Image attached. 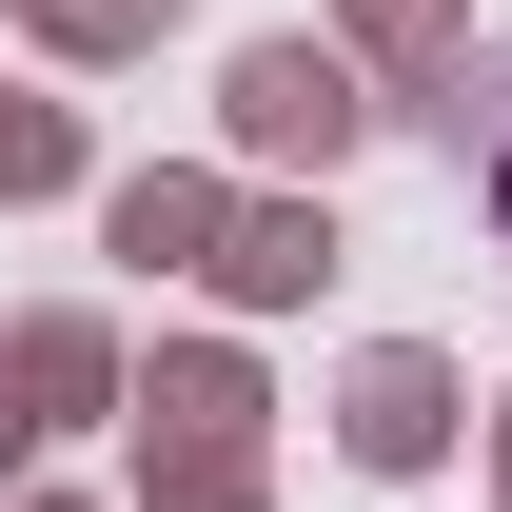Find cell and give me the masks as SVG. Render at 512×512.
<instances>
[{
    "instance_id": "cell-1",
    "label": "cell",
    "mask_w": 512,
    "mask_h": 512,
    "mask_svg": "<svg viewBox=\"0 0 512 512\" xmlns=\"http://www.w3.org/2000/svg\"><path fill=\"white\" fill-rule=\"evenodd\" d=\"M375 138V79L335 60V40H237L217 60V178L256 197H335V158Z\"/></svg>"
},
{
    "instance_id": "cell-2",
    "label": "cell",
    "mask_w": 512,
    "mask_h": 512,
    "mask_svg": "<svg viewBox=\"0 0 512 512\" xmlns=\"http://www.w3.org/2000/svg\"><path fill=\"white\" fill-rule=\"evenodd\" d=\"M453 434H473V375H453L434 335H355V375H335V453L355 473H453Z\"/></svg>"
},
{
    "instance_id": "cell-3",
    "label": "cell",
    "mask_w": 512,
    "mask_h": 512,
    "mask_svg": "<svg viewBox=\"0 0 512 512\" xmlns=\"http://www.w3.org/2000/svg\"><path fill=\"white\" fill-rule=\"evenodd\" d=\"M316 40L375 79V119H414V138H434V99H453V79L493 60V40H473V0H335Z\"/></svg>"
},
{
    "instance_id": "cell-4",
    "label": "cell",
    "mask_w": 512,
    "mask_h": 512,
    "mask_svg": "<svg viewBox=\"0 0 512 512\" xmlns=\"http://www.w3.org/2000/svg\"><path fill=\"white\" fill-rule=\"evenodd\" d=\"M217 237H237L217 158H119L99 178V256H138V276H217Z\"/></svg>"
},
{
    "instance_id": "cell-5",
    "label": "cell",
    "mask_w": 512,
    "mask_h": 512,
    "mask_svg": "<svg viewBox=\"0 0 512 512\" xmlns=\"http://www.w3.org/2000/svg\"><path fill=\"white\" fill-rule=\"evenodd\" d=\"M335 256H355V237H335V197H256V178H237V237H217V316H316V296H335Z\"/></svg>"
},
{
    "instance_id": "cell-6",
    "label": "cell",
    "mask_w": 512,
    "mask_h": 512,
    "mask_svg": "<svg viewBox=\"0 0 512 512\" xmlns=\"http://www.w3.org/2000/svg\"><path fill=\"white\" fill-rule=\"evenodd\" d=\"M119 414H138V434H158V453H217V434H276V375H256L237 335H158Z\"/></svg>"
},
{
    "instance_id": "cell-7",
    "label": "cell",
    "mask_w": 512,
    "mask_h": 512,
    "mask_svg": "<svg viewBox=\"0 0 512 512\" xmlns=\"http://www.w3.org/2000/svg\"><path fill=\"white\" fill-rule=\"evenodd\" d=\"M0 375H20V414H40V453H60L79 414H119V394H138V335L60 296V316H0Z\"/></svg>"
},
{
    "instance_id": "cell-8",
    "label": "cell",
    "mask_w": 512,
    "mask_h": 512,
    "mask_svg": "<svg viewBox=\"0 0 512 512\" xmlns=\"http://www.w3.org/2000/svg\"><path fill=\"white\" fill-rule=\"evenodd\" d=\"M20 20V60H60V79H119V60H158L197 0H0Z\"/></svg>"
},
{
    "instance_id": "cell-9",
    "label": "cell",
    "mask_w": 512,
    "mask_h": 512,
    "mask_svg": "<svg viewBox=\"0 0 512 512\" xmlns=\"http://www.w3.org/2000/svg\"><path fill=\"white\" fill-rule=\"evenodd\" d=\"M40 197H99V138H79V99L0 79V217H40Z\"/></svg>"
},
{
    "instance_id": "cell-10",
    "label": "cell",
    "mask_w": 512,
    "mask_h": 512,
    "mask_svg": "<svg viewBox=\"0 0 512 512\" xmlns=\"http://www.w3.org/2000/svg\"><path fill=\"white\" fill-rule=\"evenodd\" d=\"M138 512H276V434H217V453L138 434Z\"/></svg>"
},
{
    "instance_id": "cell-11",
    "label": "cell",
    "mask_w": 512,
    "mask_h": 512,
    "mask_svg": "<svg viewBox=\"0 0 512 512\" xmlns=\"http://www.w3.org/2000/svg\"><path fill=\"white\" fill-rule=\"evenodd\" d=\"M493 99H512V60H493ZM473 217H493V256H512V119H493V158H473Z\"/></svg>"
},
{
    "instance_id": "cell-12",
    "label": "cell",
    "mask_w": 512,
    "mask_h": 512,
    "mask_svg": "<svg viewBox=\"0 0 512 512\" xmlns=\"http://www.w3.org/2000/svg\"><path fill=\"white\" fill-rule=\"evenodd\" d=\"M20 473H40V414H20V375H0V493H20Z\"/></svg>"
},
{
    "instance_id": "cell-13",
    "label": "cell",
    "mask_w": 512,
    "mask_h": 512,
    "mask_svg": "<svg viewBox=\"0 0 512 512\" xmlns=\"http://www.w3.org/2000/svg\"><path fill=\"white\" fill-rule=\"evenodd\" d=\"M473 434H493V473H512V394H473Z\"/></svg>"
},
{
    "instance_id": "cell-14",
    "label": "cell",
    "mask_w": 512,
    "mask_h": 512,
    "mask_svg": "<svg viewBox=\"0 0 512 512\" xmlns=\"http://www.w3.org/2000/svg\"><path fill=\"white\" fill-rule=\"evenodd\" d=\"M0 512H99V493H0Z\"/></svg>"
},
{
    "instance_id": "cell-15",
    "label": "cell",
    "mask_w": 512,
    "mask_h": 512,
    "mask_svg": "<svg viewBox=\"0 0 512 512\" xmlns=\"http://www.w3.org/2000/svg\"><path fill=\"white\" fill-rule=\"evenodd\" d=\"M493 512H512V493H493Z\"/></svg>"
}]
</instances>
